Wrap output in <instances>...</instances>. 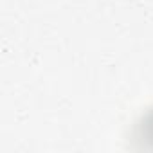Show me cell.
I'll return each instance as SVG.
<instances>
[{"instance_id":"obj_1","label":"cell","mask_w":153,"mask_h":153,"mask_svg":"<svg viewBox=\"0 0 153 153\" xmlns=\"http://www.w3.org/2000/svg\"><path fill=\"white\" fill-rule=\"evenodd\" d=\"M140 128H144L146 131H151V130H153V112H151V114H149V115H148L144 121H142ZM146 139H148V140H153V133H151V135H148Z\"/></svg>"}]
</instances>
